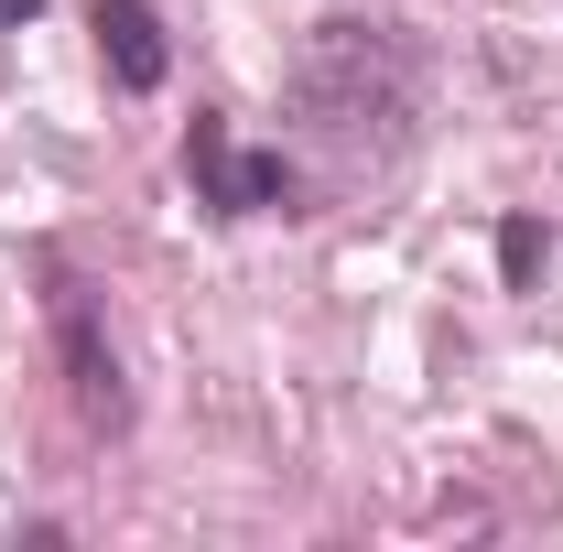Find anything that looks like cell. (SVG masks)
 Segmentation results:
<instances>
[{
	"instance_id": "4",
	"label": "cell",
	"mask_w": 563,
	"mask_h": 552,
	"mask_svg": "<svg viewBox=\"0 0 563 552\" xmlns=\"http://www.w3.org/2000/svg\"><path fill=\"white\" fill-rule=\"evenodd\" d=\"M87 33H98V55H109V76L131 87V98H152L163 87V11L152 0H87Z\"/></svg>"
},
{
	"instance_id": "6",
	"label": "cell",
	"mask_w": 563,
	"mask_h": 552,
	"mask_svg": "<svg viewBox=\"0 0 563 552\" xmlns=\"http://www.w3.org/2000/svg\"><path fill=\"white\" fill-rule=\"evenodd\" d=\"M22 22H33V0H0V33H22Z\"/></svg>"
},
{
	"instance_id": "3",
	"label": "cell",
	"mask_w": 563,
	"mask_h": 552,
	"mask_svg": "<svg viewBox=\"0 0 563 552\" xmlns=\"http://www.w3.org/2000/svg\"><path fill=\"white\" fill-rule=\"evenodd\" d=\"M185 174H196V196H207L217 217H282L292 207V163H282V152H250V141L228 131V120H207V109H196V131H185Z\"/></svg>"
},
{
	"instance_id": "2",
	"label": "cell",
	"mask_w": 563,
	"mask_h": 552,
	"mask_svg": "<svg viewBox=\"0 0 563 552\" xmlns=\"http://www.w3.org/2000/svg\"><path fill=\"white\" fill-rule=\"evenodd\" d=\"M44 325H55V368H66L76 422H87V433H131V379H120L109 314H98V292H87L66 261H44Z\"/></svg>"
},
{
	"instance_id": "5",
	"label": "cell",
	"mask_w": 563,
	"mask_h": 552,
	"mask_svg": "<svg viewBox=\"0 0 563 552\" xmlns=\"http://www.w3.org/2000/svg\"><path fill=\"white\" fill-rule=\"evenodd\" d=\"M542 261H553V228H531V217H509V228H498V272H509V281H531Z\"/></svg>"
},
{
	"instance_id": "1",
	"label": "cell",
	"mask_w": 563,
	"mask_h": 552,
	"mask_svg": "<svg viewBox=\"0 0 563 552\" xmlns=\"http://www.w3.org/2000/svg\"><path fill=\"white\" fill-rule=\"evenodd\" d=\"M292 98H303L314 141H336L347 163H368V152H401L422 66H412V44L390 22H325L314 55H303V76H292Z\"/></svg>"
}]
</instances>
